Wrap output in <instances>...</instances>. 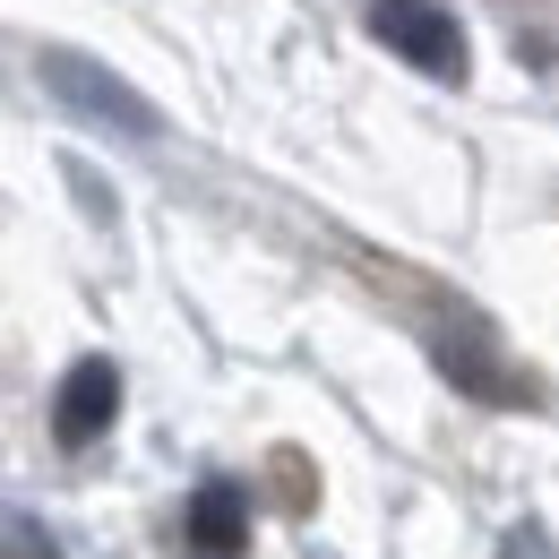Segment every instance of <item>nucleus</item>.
<instances>
[{
	"instance_id": "obj_4",
	"label": "nucleus",
	"mask_w": 559,
	"mask_h": 559,
	"mask_svg": "<svg viewBox=\"0 0 559 559\" xmlns=\"http://www.w3.org/2000/svg\"><path fill=\"white\" fill-rule=\"evenodd\" d=\"M190 543L207 559H241L250 551V490L241 483H199V499H190Z\"/></svg>"
},
{
	"instance_id": "obj_1",
	"label": "nucleus",
	"mask_w": 559,
	"mask_h": 559,
	"mask_svg": "<svg viewBox=\"0 0 559 559\" xmlns=\"http://www.w3.org/2000/svg\"><path fill=\"white\" fill-rule=\"evenodd\" d=\"M370 35L421 78H465V26L439 0H370Z\"/></svg>"
},
{
	"instance_id": "obj_3",
	"label": "nucleus",
	"mask_w": 559,
	"mask_h": 559,
	"mask_svg": "<svg viewBox=\"0 0 559 559\" xmlns=\"http://www.w3.org/2000/svg\"><path fill=\"white\" fill-rule=\"evenodd\" d=\"M112 414H121V370H112L104 353L70 361V379L52 388V439H61V448H95V439L112 430Z\"/></svg>"
},
{
	"instance_id": "obj_5",
	"label": "nucleus",
	"mask_w": 559,
	"mask_h": 559,
	"mask_svg": "<svg viewBox=\"0 0 559 559\" xmlns=\"http://www.w3.org/2000/svg\"><path fill=\"white\" fill-rule=\"evenodd\" d=\"M499 559H551V534H543V525H516V534H508V551Z\"/></svg>"
},
{
	"instance_id": "obj_2",
	"label": "nucleus",
	"mask_w": 559,
	"mask_h": 559,
	"mask_svg": "<svg viewBox=\"0 0 559 559\" xmlns=\"http://www.w3.org/2000/svg\"><path fill=\"white\" fill-rule=\"evenodd\" d=\"M44 86H52L61 104H78L86 121H112V130H130V139H155V130H164V112L146 104L139 86H121L112 70H95L86 52H44Z\"/></svg>"
}]
</instances>
